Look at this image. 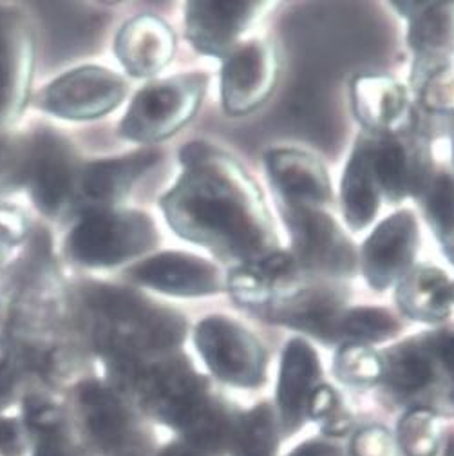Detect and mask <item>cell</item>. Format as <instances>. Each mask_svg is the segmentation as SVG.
I'll return each mask as SVG.
<instances>
[{
  "label": "cell",
  "mask_w": 454,
  "mask_h": 456,
  "mask_svg": "<svg viewBox=\"0 0 454 456\" xmlns=\"http://www.w3.org/2000/svg\"><path fill=\"white\" fill-rule=\"evenodd\" d=\"M180 158L185 173L161 200L176 234L238 266L279 250L264 196L241 163L205 142Z\"/></svg>",
  "instance_id": "1"
},
{
  "label": "cell",
  "mask_w": 454,
  "mask_h": 456,
  "mask_svg": "<svg viewBox=\"0 0 454 456\" xmlns=\"http://www.w3.org/2000/svg\"><path fill=\"white\" fill-rule=\"evenodd\" d=\"M87 306L96 321V333L115 362H140L142 354L168 352L182 345L185 319L134 292L91 287Z\"/></svg>",
  "instance_id": "3"
},
{
  "label": "cell",
  "mask_w": 454,
  "mask_h": 456,
  "mask_svg": "<svg viewBox=\"0 0 454 456\" xmlns=\"http://www.w3.org/2000/svg\"><path fill=\"white\" fill-rule=\"evenodd\" d=\"M131 277L143 287L180 297H201L223 290L217 266L185 252L158 254L136 265Z\"/></svg>",
  "instance_id": "19"
},
{
  "label": "cell",
  "mask_w": 454,
  "mask_h": 456,
  "mask_svg": "<svg viewBox=\"0 0 454 456\" xmlns=\"http://www.w3.org/2000/svg\"><path fill=\"white\" fill-rule=\"evenodd\" d=\"M207 86L208 77L203 73L180 75L147 86L129 107L122 134L142 143L173 136L194 118Z\"/></svg>",
  "instance_id": "4"
},
{
  "label": "cell",
  "mask_w": 454,
  "mask_h": 456,
  "mask_svg": "<svg viewBox=\"0 0 454 456\" xmlns=\"http://www.w3.org/2000/svg\"><path fill=\"white\" fill-rule=\"evenodd\" d=\"M380 189L371 165L369 138L362 133L346 163L343 182H340V201L343 214L353 232L368 228L380 210Z\"/></svg>",
  "instance_id": "24"
},
{
  "label": "cell",
  "mask_w": 454,
  "mask_h": 456,
  "mask_svg": "<svg viewBox=\"0 0 454 456\" xmlns=\"http://www.w3.org/2000/svg\"><path fill=\"white\" fill-rule=\"evenodd\" d=\"M418 200L445 257L454 265V176L443 170L434 173Z\"/></svg>",
  "instance_id": "28"
},
{
  "label": "cell",
  "mask_w": 454,
  "mask_h": 456,
  "mask_svg": "<svg viewBox=\"0 0 454 456\" xmlns=\"http://www.w3.org/2000/svg\"><path fill=\"white\" fill-rule=\"evenodd\" d=\"M75 401L82 431L100 456H133V417L115 389L89 380L77 387Z\"/></svg>",
  "instance_id": "13"
},
{
  "label": "cell",
  "mask_w": 454,
  "mask_h": 456,
  "mask_svg": "<svg viewBox=\"0 0 454 456\" xmlns=\"http://www.w3.org/2000/svg\"><path fill=\"white\" fill-rule=\"evenodd\" d=\"M280 214L292 240L290 254L306 275L340 281L357 272L353 243L324 208L280 207Z\"/></svg>",
  "instance_id": "5"
},
{
  "label": "cell",
  "mask_w": 454,
  "mask_h": 456,
  "mask_svg": "<svg viewBox=\"0 0 454 456\" xmlns=\"http://www.w3.org/2000/svg\"><path fill=\"white\" fill-rule=\"evenodd\" d=\"M353 456H396L391 435L382 428H368L353 438Z\"/></svg>",
  "instance_id": "36"
},
{
  "label": "cell",
  "mask_w": 454,
  "mask_h": 456,
  "mask_svg": "<svg viewBox=\"0 0 454 456\" xmlns=\"http://www.w3.org/2000/svg\"><path fill=\"white\" fill-rule=\"evenodd\" d=\"M353 114L366 133L387 134L411 129L406 87L387 75H359L350 86Z\"/></svg>",
  "instance_id": "20"
},
{
  "label": "cell",
  "mask_w": 454,
  "mask_h": 456,
  "mask_svg": "<svg viewBox=\"0 0 454 456\" xmlns=\"http://www.w3.org/2000/svg\"><path fill=\"white\" fill-rule=\"evenodd\" d=\"M420 103L434 114H454V54L445 59L418 87Z\"/></svg>",
  "instance_id": "33"
},
{
  "label": "cell",
  "mask_w": 454,
  "mask_h": 456,
  "mask_svg": "<svg viewBox=\"0 0 454 456\" xmlns=\"http://www.w3.org/2000/svg\"><path fill=\"white\" fill-rule=\"evenodd\" d=\"M158 243L156 226L142 212H89L71 232V257L89 266H109L136 257Z\"/></svg>",
  "instance_id": "6"
},
{
  "label": "cell",
  "mask_w": 454,
  "mask_h": 456,
  "mask_svg": "<svg viewBox=\"0 0 454 456\" xmlns=\"http://www.w3.org/2000/svg\"><path fill=\"white\" fill-rule=\"evenodd\" d=\"M277 449L275 420L270 406L259 404L239 422L234 436V456H273Z\"/></svg>",
  "instance_id": "30"
},
{
  "label": "cell",
  "mask_w": 454,
  "mask_h": 456,
  "mask_svg": "<svg viewBox=\"0 0 454 456\" xmlns=\"http://www.w3.org/2000/svg\"><path fill=\"white\" fill-rule=\"evenodd\" d=\"M126 96L124 80L101 68H82L53 82L42 93V107L56 117L85 120L115 109Z\"/></svg>",
  "instance_id": "14"
},
{
  "label": "cell",
  "mask_w": 454,
  "mask_h": 456,
  "mask_svg": "<svg viewBox=\"0 0 454 456\" xmlns=\"http://www.w3.org/2000/svg\"><path fill=\"white\" fill-rule=\"evenodd\" d=\"M452 156H454V140H452Z\"/></svg>",
  "instance_id": "40"
},
{
  "label": "cell",
  "mask_w": 454,
  "mask_h": 456,
  "mask_svg": "<svg viewBox=\"0 0 454 456\" xmlns=\"http://www.w3.org/2000/svg\"><path fill=\"white\" fill-rule=\"evenodd\" d=\"M408 20V45L415 53L411 82H422L452 54L454 3H393Z\"/></svg>",
  "instance_id": "16"
},
{
  "label": "cell",
  "mask_w": 454,
  "mask_h": 456,
  "mask_svg": "<svg viewBox=\"0 0 454 456\" xmlns=\"http://www.w3.org/2000/svg\"><path fill=\"white\" fill-rule=\"evenodd\" d=\"M292 456H338V454L333 449H329L328 445L308 444V445H303L301 449H297Z\"/></svg>",
  "instance_id": "38"
},
{
  "label": "cell",
  "mask_w": 454,
  "mask_h": 456,
  "mask_svg": "<svg viewBox=\"0 0 454 456\" xmlns=\"http://www.w3.org/2000/svg\"><path fill=\"white\" fill-rule=\"evenodd\" d=\"M268 178L282 207L324 208L333 201L331 182L326 167L312 154L279 147L264 154Z\"/></svg>",
  "instance_id": "18"
},
{
  "label": "cell",
  "mask_w": 454,
  "mask_h": 456,
  "mask_svg": "<svg viewBox=\"0 0 454 456\" xmlns=\"http://www.w3.org/2000/svg\"><path fill=\"white\" fill-rule=\"evenodd\" d=\"M402 330V322L389 310L377 306L348 308L340 319V338L355 345H377L396 337Z\"/></svg>",
  "instance_id": "29"
},
{
  "label": "cell",
  "mask_w": 454,
  "mask_h": 456,
  "mask_svg": "<svg viewBox=\"0 0 454 456\" xmlns=\"http://www.w3.org/2000/svg\"><path fill=\"white\" fill-rule=\"evenodd\" d=\"M158 159L159 152L143 151L91 163L78 178L80 192L94 207H107L124 198L133 183Z\"/></svg>",
  "instance_id": "25"
},
{
  "label": "cell",
  "mask_w": 454,
  "mask_h": 456,
  "mask_svg": "<svg viewBox=\"0 0 454 456\" xmlns=\"http://www.w3.org/2000/svg\"><path fill=\"white\" fill-rule=\"evenodd\" d=\"M310 279L290 252L275 250L236 266L226 284L236 305L264 317L292 299Z\"/></svg>",
  "instance_id": "10"
},
{
  "label": "cell",
  "mask_w": 454,
  "mask_h": 456,
  "mask_svg": "<svg viewBox=\"0 0 454 456\" xmlns=\"http://www.w3.org/2000/svg\"><path fill=\"white\" fill-rule=\"evenodd\" d=\"M333 371L338 380L352 386H366L382 380L384 361L369 346L345 342L338 348L333 362Z\"/></svg>",
  "instance_id": "31"
},
{
  "label": "cell",
  "mask_w": 454,
  "mask_h": 456,
  "mask_svg": "<svg viewBox=\"0 0 454 456\" xmlns=\"http://www.w3.org/2000/svg\"><path fill=\"white\" fill-rule=\"evenodd\" d=\"M366 134L382 198L389 203H401L406 198L418 200L434 176L429 142L413 127L387 134Z\"/></svg>",
  "instance_id": "8"
},
{
  "label": "cell",
  "mask_w": 454,
  "mask_h": 456,
  "mask_svg": "<svg viewBox=\"0 0 454 456\" xmlns=\"http://www.w3.org/2000/svg\"><path fill=\"white\" fill-rule=\"evenodd\" d=\"M159 456H198L194 447H189V445H182V444H173L165 447Z\"/></svg>",
  "instance_id": "39"
},
{
  "label": "cell",
  "mask_w": 454,
  "mask_h": 456,
  "mask_svg": "<svg viewBox=\"0 0 454 456\" xmlns=\"http://www.w3.org/2000/svg\"><path fill=\"white\" fill-rule=\"evenodd\" d=\"M308 415L319 420L331 435H345L350 429V415L343 406V401L328 386H317L308 403Z\"/></svg>",
  "instance_id": "34"
},
{
  "label": "cell",
  "mask_w": 454,
  "mask_h": 456,
  "mask_svg": "<svg viewBox=\"0 0 454 456\" xmlns=\"http://www.w3.org/2000/svg\"><path fill=\"white\" fill-rule=\"evenodd\" d=\"M22 420L33 440L31 456H73L64 417L49 398L29 396Z\"/></svg>",
  "instance_id": "27"
},
{
  "label": "cell",
  "mask_w": 454,
  "mask_h": 456,
  "mask_svg": "<svg viewBox=\"0 0 454 456\" xmlns=\"http://www.w3.org/2000/svg\"><path fill=\"white\" fill-rule=\"evenodd\" d=\"M320 377V362L317 352L304 338H292L282 354L277 404L285 431L292 433L301 428L308 415V403L312 393L317 389Z\"/></svg>",
  "instance_id": "21"
},
{
  "label": "cell",
  "mask_w": 454,
  "mask_h": 456,
  "mask_svg": "<svg viewBox=\"0 0 454 456\" xmlns=\"http://www.w3.org/2000/svg\"><path fill=\"white\" fill-rule=\"evenodd\" d=\"M264 6V3H238V0L191 3L185 13L187 38L199 53L224 61L239 45V37Z\"/></svg>",
  "instance_id": "17"
},
{
  "label": "cell",
  "mask_w": 454,
  "mask_h": 456,
  "mask_svg": "<svg viewBox=\"0 0 454 456\" xmlns=\"http://www.w3.org/2000/svg\"><path fill=\"white\" fill-rule=\"evenodd\" d=\"M394 297L408 319L438 324L452 314L454 282L436 266H413L396 282Z\"/></svg>",
  "instance_id": "23"
},
{
  "label": "cell",
  "mask_w": 454,
  "mask_h": 456,
  "mask_svg": "<svg viewBox=\"0 0 454 456\" xmlns=\"http://www.w3.org/2000/svg\"><path fill=\"white\" fill-rule=\"evenodd\" d=\"M174 42L173 29L161 19L142 15L124 26L117 38L115 51L131 75L150 77L173 61Z\"/></svg>",
  "instance_id": "22"
},
{
  "label": "cell",
  "mask_w": 454,
  "mask_h": 456,
  "mask_svg": "<svg viewBox=\"0 0 454 456\" xmlns=\"http://www.w3.org/2000/svg\"><path fill=\"white\" fill-rule=\"evenodd\" d=\"M279 77V56L272 42L252 38L223 61L221 100L231 117L259 109L273 93Z\"/></svg>",
  "instance_id": "9"
},
{
  "label": "cell",
  "mask_w": 454,
  "mask_h": 456,
  "mask_svg": "<svg viewBox=\"0 0 454 456\" xmlns=\"http://www.w3.org/2000/svg\"><path fill=\"white\" fill-rule=\"evenodd\" d=\"M126 384L140 395L149 413L183 433L194 447L217 449L229 438V419L183 359L147 368L138 364Z\"/></svg>",
  "instance_id": "2"
},
{
  "label": "cell",
  "mask_w": 454,
  "mask_h": 456,
  "mask_svg": "<svg viewBox=\"0 0 454 456\" xmlns=\"http://www.w3.org/2000/svg\"><path fill=\"white\" fill-rule=\"evenodd\" d=\"M33 440L22 419L0 417V456H31Z\"/></svg>",
  "instance_id": "35"
},
{
  "label": "cell",
  "mask_w": 454,
  "mask_h": 456,
  "mask_svg": "<svg viewBox=\"0 0 454 456\" xmlns=\"http://www.w3.org/2000/svg\"><path fill=\"white\" fill-rule=\"evenodd\" d=\"M346 290L338 281L310 279L304 287L287 303H282L268 315L266 321L304 331L324 345H338L340 319L345 314Z\"/></svg>",
  "instance_id": "15"
},
{
  "label": "cell",
  "mask_w": 454,
  "mask_h": 456,
  "mask_svg": "<svg viewBox=\"0 0 454 456\" xmlns=\"http://www.w3.org/2000/svg\"><path fill=\"white\" fill-rule=\"evenodd\" d=\"M26 224L22 216L12 208H0V259L10 247L24 238Z\"/></svg>",
  "instance_id": "37"
},
{
  "label": "cell",
  "mask_w": 454,
  "mask_h": 456,
  "mask_svg": "<svg viewBox=\"0 0 454 456\" xmlns=\"http://www.w3.org/2000/svg\"><path fill=\"white\" fill-rule=\"evenodd\" d=\"M438 420L431 410H411L401 422L399 442L408 456H434L440 442Z\"/></svg>",
  "instance_id": "32"
},
{
  "label": "cell",
  "mask_w": 454,
  "mask_h": 456,
  "mask_svg": "<svg viewBox=\"0 0 454 456\" xmlns=\"http://www.w3.org/2000/svg\"><path fill=\"white\" fill-rule=\"evenodd\" d=\"M382 361V380L393 391L408 395L431 386L436 377V370L440 368L427 333L387 350Z\"/></svg>",
  "instance_id": "26"
},
{
  "label": "cell",
  "mask_w": 454,
  "mask_h": 456,
  "mask_svg": "<svg viewBox=\"0 0 454 456\" xmlns=\"http://www.w3.org/2000/svg\"><path fill=\"white\" fill-rule=\"evenodd\" d=\"M194 342L207 368L223 382L257 387L266 377V352L257 337L234 319L212 315L203 319Z\"/></svg>",
  "instance_id": "7"
},
{
  "label": "cell",
  "mask_w": 454,
  "mask_h": 456,
  "mask_svg": "<svg viewBox=\"0 0 454 456\" xmlns=\"http://www.w3.org/2000/svg\"><path fill=\"white\" fill-rule=\"evenodd\" d=\"M19 176L40 210L49 216L62 212L78 183L69 145L49 131L40 133L31 142L19 167Z\"/></svg>",
  "instance_id": "12"
},
{
  "label": "cell",
  "mask_w": 454,
  "mask_h": 456,
  "mask_svg": "<svg viewBox=\"0 0 454 456\" xmlns=\"http://www.w3.org/2000/svg\"><path fill=\"white\" fill-rule=\"evenodd\" d=\"M420 231L411 210L394 212L380 221L359 254V268L369 287L385 292L399 282L415 263Z\"/></svg>",
  "instance_id": "11"
}]
</instances>
